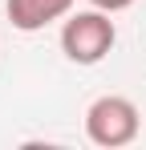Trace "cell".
Instances as JSON below:
<instances>
[{"label": "cell", "instance_id": "1", "mask_svg": "<svg viewBox=\"0 0 146 150\" xmlns=\"http://www.w3.org/2000/svg\"><path fill=\"white\" fill-rule=\"evenodd\" d=\"M114 41H118V28L110 21V12H101V8L69 12L61 25V53L73 65H97L114 49Z\"/></svg>", "mask_w": 146, "mask_h": 150}, {"label": "cell", "instance_id": "2", "mask_svg": "<svg viewBox=\"0 0 146 150\" xmlns=\"http://www.w3.org/2000/svg\"><path fill=\"white\" fill-rule=\"evenodd\" d=\"M138 130H142V114L122 93H106L85 110V134H89L94 146H106V150L130 146L138 138Z\"/></svg>", "mask_w": 146, "mask_h": 150}, {"label": "cell", "instance_id": "4", "mask_svg": "<svg viewBox=\"0 0 146 150\" xmlns=\"http://www.w3.org/2000/svg\"><path fill=\"white\" fill-rule=\"evenodd\" d=\"M89 4H94V8H101V12H110V16H114V12H126V8H130L134 0H89Z\"/></svg>", "mask_w": 146, "mask_h": 150}, {"label": "cell", "instance_id": "3", "mask_svg": "<svg viewBox=\"0 0 146 150\" xmlns=\"http://www.w3.org/2000/svg\"><path fill=\"white\" fill-rule=\"evenodd\" d=\"M73 4H77V0H8L4 8H8L12 28L37 33V28H45V25H53V21H61V16H69Z\"/></svg>", "mask_w": 146, "mask_h": 150}]
</instances>
